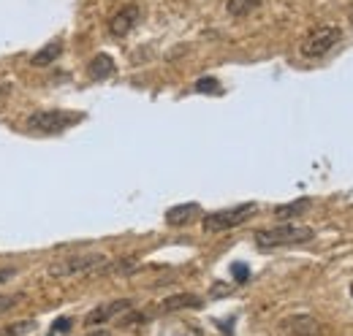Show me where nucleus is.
<instances>
[{
	"mask_svg": "<svg viewBox=\"0 0 353 336\" xmlns=\"http://www.w3.org/2000/svg\"><path fill=\"white\" fill-rule=\"evenodd\" d=\"M71 328H74V320H71V317H57V320H54V323H52V331H49V334H46V336H60V334H68V331H71Z\"/></svg>",
	"mask_w": 353,
	"mask_h": 336,
	"instance_id": "obj_18",
	"label": "nucleus"
},
{
	"mask_svg": "<svg viewBox=\"0 0 353 336\" xmlns=\"http://www.w3.org/2000/svg\"><path fill=\"white\" fill-rule=\"evenodd\" d=\"M25 298H28V295H25V293H8V295H0V315H3V312H11V309H14V306H19V304H22Z\"/></svg>",
	"mask_w": 353,
	"mask_h": 336,
	"instance_id": "obj_16",
	"label": "nucleus"
},
{
	"mask_svg": "<svg viewBox=\"0 0 353 336\" xmlns=\"http://www.w3.org/2000/svg\"><path fill=\"white\" fill-rule=\"evenodd\" d=\"M231 271H234L236 282H248V277H250V269H248L245 263H234V266H231Z\"/></svg>",
	"mask_w": 353,
	"mask_h": 336,
	"instance_id": "obj_20",
	"label": "nucleus"
},
{
	"mask_svg": "<svg viewBox=\"0 0 353 336\" xmlns=\"http://www.w3.org/2000/svg\"><path fill=\"white\" fill-rule=\"evenodd\" d=\"M351 295H353V282H351Z\"/></svg>",
	"mask_w": 353,
	"mask_h": 336,
	"instance_id": "obj_24",
	"label": "nucleus"
},
{
	"mask_svg": "<svg viewBox=\"0 0 353 336\" xmlns=\"http://www.w3.org/2000/svg\"><path fill=\"white\" fill-rule=\"evenodd\" d=\"M193 217H201V207L199 204H182V207H172V209L166 211V222L169 225H188Z\"/></svg>",
	"mask_w": 353,
	"mask_h": 336,
	"instance_id": "obj_10",
	"label": "nucleus"
},
{
	"mask_svg": "<svg viewBox=\"0 0 353 336\" xmlns=\"http://www.w3.org/2000/svg\"><path fill=\"white\" fill-rule=\"evenodd\" d=\"M305 209H310V201H307V198H299V201H294V204L277 207V209H274V214H277V217H283V220H288V217H296V214H302Z\"/></svg>",
	"mask_w": 353,
	"mask_h": 336,
	"instance_id": "obj_15",
	"label": "nucleus"
},
{
	"mask_svg": "<svg viewBox=\"0 0 353 336\" xmlns=\"http://www.w3.org/2000/svg\"><path fill=\"white\" fill-rule=\"evenodd\" d=\"M60 52H63V43H60V41H52V43H46V46L41 49V52H36L30 63H33L36 68H44V65H52V63H54V60L60 57Z\"/></svg>",
	"mask_w": 353,
	"mask_h": 336,
	"instance_id": "obj_12",
	"label": "nucleus"
},
{
	"mask_svg": "<svg viewBox=\"0 0 353 336\" xmlns=\"http://www.w3.org/2000/svg\"><path fill=\"white\" fill-rule=\"evenodd\" d=\"M315 231L307 225H294V222H283L274 228H264L256 233V247L259 250H274V247H291V244H307L312 242Z\"/></svg>",
	"mask_w": 353,
	"mask_h": 336,
	"instance_id": "obj_1",
	"label": "nucleus"
},
{
	"mask_svg": "<svg viewBox=\"0 0 353 336\" xmlns=\"http://www.w3.org/2000/svg\"><path fill=\"white\" fill-rule=\"evenodd\" d=\"M259 211V204H239V207H231V209H221V211H212L201 220L204 231L207 233H221V231H228V228H236L242 222H248L253 214Z\"/></svg>",
	"mask_w": 353,
	"mask_h": 336,
	"instance_id": "obj_3",
	"label": "nucleus"
},
{
	"mask_svg": "<svg viewBox=\"0 0 353 336\" xmlns=\"http://www.w3.org/2000/svg\"><path fill=\"white\" fill-rule=\"evenodd\" d=\"M128 309H133L131 298H120V301L101 304V306H95L92 312L85 315V326H103V323H109L112 317H117V315H123V312H128Z\"/></svg>",
	"mask_w": 353,
	"mask_h": 336,
	"instance_id": "obj_6",
	"label": "nucleus"
},
{
	"mask_svg": "<svg viewBox=\"0 0 353 336\" xmlns=\"http://www.w3.org/2000/svg\"><path fill=\"white\" fill-rule=\"evenodd\" d=\"M228 291H231V288H225V285H215V288H212V295H225Z\"/></svg>",
	"mask_w": 353,
	"mask_h": 336,
	"instance_id": "obj_22",
	"label": "nucleus"
},
{
	"mask_svg": "<svg viewBox=\"0 0 353 336\" xmlns=\"http://www.w3.org/2000/svg\"><path fill=\"white\" fill-rule=\"evenodd\" d=\"M261 3H264V0H228L225 8H228L231 17H250Z\"/></svg>",
	"mask_w": 353,
	"mask_h": 336,
	"instance_id": "obj_13",
	"label": "nucleus"
},
{
	"mask_svg": "<svg viewBox=\"0 0 353 336\" xmlns=\"http://www.w3.org/2000/svg\"><path fill=\"white\" fill-rule=\"evenodd\" d=\"M139 17H141L139 6H125L123 11H117V14L112 17V22H109V33H112L114 39H123V36H128L133 28H136Z\"/></svg>",
	"mask_w": 353,
	"mask_h": 336,
	"instance_id": "obj_7",
	"label": "nucleus"
},
{
	"mask_svg": "<svg viewBox=\"0 0 353 336\" xmlns=\"http://www.w3.org/2000/svg\"><path fill=\"white\" fill-rule=\"evenodd\" d=\"M163 336H201V331L190 323H176L172 331H163Z\"/></svg>",
	"mask_w": 353,
	"mask_h": 336,
	"instance_id": "obj_17",
	"label": "nucleus"
},
{
	"mask_svg": "<svg viewBox=\"0 0 353 336\" xmlns=\"http://www.w3.org/2000/svg\"><path fill=\"white\" fill-rule=\"evenodd\" d=\"M14 277H17V271H14V269H0V285H3V282H8V280H14Z\"/></svg>",
	"mask_w": 353,
	"mask_h": 336,
	"instance_id": "obj_21",
	"label": "nucleus"
},
{
	"mask_svg": "<svg viewBox=\"0 0 353 336\" xmlns=\"http://www.w3.org/2000/svg\"><path fill=\"white\" fill-rule=\"evenodd\" d=\"M340 39H343V33L334 25H321V28L310 30L299 49H302L305 57H323V54H329L340 43Z\"/></svg>",
	"mask_w": 353,
	"mask_h": 336,
	"instance_id": "obj_5",
	"label": "nucleus"
},
{
	"mask_svg": "<svg viewBox=\"0 0 353 336\" xmlns=\"http://www.w3.org/2000/svg\"><path fill=\"white\" fill-rule=\"evenodd\" d=\"M283 328L294 336H321V331H323V328H321V323H318L315 317H310V315L288 317V320L283 323Z\"/></svg>",
	"mask_w": 353,
	"mask_h": 336,
	"instance_id": "obj_8",
	"label": "nucleus"
},
{
	"mask_svg": "<svg viewBox=\"0 0 353 336\" xmlns=\"http://www.w3.org/2000/svg\"><path fill=\"white\" fill-rule=\"evenodd\" d=\"M196 92H221V82L218 79H199Z\"/></svg>",
	"mask_w": 353,
	"mask_h": 336,
	"instance_id": "obj_19",
	"label": "nucleus"
},
{
	"mask_svg": "<svg viewBox=\"0 0 353 336\" xmlns=\"http://www.w3.org/2000/svg\"><path fill=\"white\" fill-rule=\"evenodd\" d=\"M39 328L36 320H19V323H11L6 328H0V336H25V334H33Z\"/></svg>",
	"mask_w": 353,
	"mask_h": 336,
	"instance_id": "obj_14",
	"label": "nucleus"
},
{
	"mask_svg": "<svg viewBox=\"0 0 353 336\" xmlns=\"http://www.w3.org/2000/svg\"><path fill=\"white\" fill-rule=\"evenodd\" d=\"M85 120V114H77V112H65V109H41V112H33L28 120H25V125L28 130H33V133H63L65 127L77 125V123H82Z\"/></svg>",
	"mask_w": 353,
	"mask_h": 336,
	"instance_id": "obj_2",
	"label": "nucleus"
},
{
	"mask_svg": "<svg viewBox=\"0 0 353 336\" xmlns=\"http://www.w3.org/2000/svg\"><path fill=\"white\" fill-rule=\"evenodd\" d=\"M88 336H109L106 331H98V334H88Z\"/></svg>",
	"mask_w": 353,
	"mask_h": 336,
	"instance_id": "obj_23",
	"label": "nucleus"
},
{
	"mask_svg": "<svg viewBox=\"0 0 353 336\" xmlns=\"http://www.w3.org/2000/svg\"><path fill=\"white\" fill-rule=\"evenodd\" d=\"M114 74V60L109 57V54H95L92 60H90V76L92 79H106V76H112Z\"/></svg>",
	"mask_w": 353,
	"mask_h": 336,
	"instance_id": "obj_11",
	"label": "nucleus"
},
{
	"mask_svg": "<svg viewBox=\"0 0 353 336\" xmlns=\"http://www.w3.org/2000/svg\"><path fill=\"white\" fill-rule=\"evenodd\" d=\"M109 263V258L103 255H77V258H65L49 266L52 277H77V274H101V269Z\"/></svg>",
	"mask_w": 353,
	"mask_h": 336,
	"instance_id": "obj_4",
	"label": "nucleus"
},
{
	"mask_svg": "<svg viewBox=\"0 0 353 336\" xmlns=\"http://www.w3.org/2000/svg\"><path fill=\"white\" fill-rule=\"evenodd\" d=\"M201 306V298L193 293H179V295H172V298H166L161 306H158V312L161 315H169V312H179V309H199Z\"/></svg>",
	"mask_w": 353,
	"mask_h": 336,
	"instance_id": "obj_9",
	"label": "nucleus"
}]
</instances>
